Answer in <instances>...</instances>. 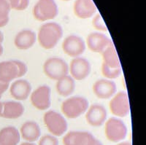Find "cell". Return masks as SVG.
I'll return each mask as SVG.
<instances>
[{
	"label": "cell",
	"instance_id": "cell-31",
	"mask_svg": "<svg viewBox=\"0 0 146 145\" xmlns=\"http://www.w3.org/2000/svg\"><path fill=\"white\" fill-rule=\"evenodd\" d=\"M2 109H3V102L0 101V117H2Z\"/></svg>",
	"mask_w": 146,
	"mask_h": 145
},
{
	"label": "cell",
	"instance_id": "cell-16",
	"mask_svg": "<svg viewBox=\"0 0 146 145\" xmlns=\"http://www.w3.org/2000/svg\"><path fill=\"white\" fill-rule=\"evenodd\" d=\"M32 87L27 79H16L10 86V93L14 99L26 101L32 93Z\"/></svg>",
	"mask_w": 146,
	"mask_h": 145
},
{
	"label": "cell",
	"instance_id": "cell-14",
	"mask_svg": "<svg viewBox=\"0 0 146 145\" xmlns=\"http://www.w3.org/2000/svg\"><path fill=\"white\" fill-rule=\"evenodd\" d=\"M93 91L99 99H110L117 93V85L111 79H100L94 83Z\"/></svg>",
	"mask_w": 146,
	"mask_h": 145
},
{
	"label": "cell",
	"instance_id": "cell-17",
	"mask_svg": "<svg viewBox=\"0 0 146 145\" xmlns=\"http://www.w3.org/2000/svg\"><path fill=\"white\" fill-rule=\"evenodd\" d=\"M73 10L75 15L80 19L91 18L97 12V8L93 0H75Z\"/></svg>",
	"mask_w": 146,
	"mask_h": 145
},
{
	"label": "cell",
	"instance_id": "cell-25",
	"mask_svg": "<svg viewBox=\"0 0 146 145\" xmlns=\"http://www.w3.org/2000/svg\"><path fill=\"white\" fill-rule=\"evenodd\" d=\"M102 73L103 76L108 79H114L119 77L122 74V68H110L102 63Z\"/></svg>",
	"mask_w": 146,
	"mask_h": 145
},
{
	"label": "cell",
	"instance_id": "cell-18",
	"mask_svg": "<svg viewBox=\"0 0 146 145\" xmlns=\"http://www.w3.org/2000/svg\"><path fill=\"white\" fill-rule=\"evenodd\" d=\"M36 41V34L31 29H23L15 35L14 45L18 49L25 50L34 46Z\"/></svg>",
	"mask_w": 146,
	"mask_h": 145
},
{
	"label": "cell",
	"instance_id": "cell-11",
	"mask_svg": "<svg viewBox=\"0 0 146 145\" xmlns=\"http://www.w3.org/2000/svg\"><path fill=\"white\" fill-rule=\"evenodd\" d=\"M91 72V66L89 61L83 57L74 58L69 66L70 76L75 80L81 81L86 79Z\"/></svg>",
	"mask_w": 146,
	"mask_h": 145
},
{
	"label": "cell",
	"instance_id": "cell-20",
	"mask_svg": "<svg viewBox=\"0 0 146 145\" xmlns=\"http://www.w3.org/2000/svg\"><path fill=\"white\" fill-rule=\"evenodd\" d=\"M25 112L23 104L18 101H7L3 102L2 117L6 119H18Z\"/></svg>",
	"mask_w": 146,
	"mask_h": 145
},
{
	"label": "cell",
	"instance_id": "cell-10",
	"mask_svg": "<svg viewBox=\"0 0 146 145\" xmlns=\"http://www.w3.org/2000/svg\"><path fill=\"white\" fill-rule=\"evenodd\" d=\"M62 50L67 56L72 58L80 57L85 52L86 45L81 36L78 35H69L62 42Z\"/></svg>",
	"mask_w": 146,
	"mask_h": 145
},
{
	"label": "cell",
	"instance_id": "cell-22",
	"mask_svg": "<svg viewBox=\"0 0 146 145\" xmlns=\"http://www.w3.org/2000/svg\"><path fill=\"white\" fill-rule=\"evenodd\" d=\"M20 140V132L14 126H7L0 130V145H18Z\"/></svg>",
	"mask_w": 146,
	"mask_h": 145
},
{
	"label": "cell",
	"instance_id": "cell-32",
	"mask_svg": "<svg viewBox=\"0 0 146 145\" xmlns=\"http://www.w3.org/2000/svg\"><path fill=\"white\" fill-rule=\"evenodd\" d=\"M4 41V34L2 31H0V43H2Z\"/></svg>",
	"mask_w": 146,
	"mask_h": 145
},
{
	"label": "cell",
	"instance_id": "cell-15",
	"mask_svg": "<svg viewBox=\"0 0 146 145\" xmlns=\"http://www.w3.org/2000/svg\"><path fill=\"white\" fill-rule=\"evenodd\" d=\"M111 42L112 40L107 35L100 32H93L87 36L86 45L94 53H102Z\"/></svg>",
	"mask_w": 146,
	"mask_h": 145
},
{
	"label": "cell",
	"instance_id": "cell-1",
	"mask_svg": "<svg viewBox=\"0 0 146 145\" xmlns=\"http://www.w3.org/2000/svg\"><path fill=\"white\" fill-rule=\"evenodd\" d=\"M63 34V28L61 25L56 22H48L40 27L36 40L42 48L51 50L56 46Z\"/></svg>",
	"mask_w": 146,
	"mask_h": 145
},
{
	"label": "cell",
	"instance_id": "cell-9",
	"mask_svg": "<svg viewBox=\"0 0 146 145\" xmlns=\"http://www.w3.org/2000/svg\"><path fill=\"white\" fill-rule=\"evenodd\" d=\"M30 100L32 105L41 111H45L51 106V89L48 85H42L32 92Z\"/></svg>",
	"mask_w": 146,
	"mask_h": 145
},
{
	"label": "cell",
	"instance_id": "cell-27",
	"mask_svg": "<svg viewBox=\"0 0 146 145\" xmlns=\"http://www.w3.org/2000/svg\"><path fill=\"white\" fill-rule=\"evenodd\" d=\"M92 25L95 29L100 31H108V27L100 14H96L92 20Z\"/></svg>",
	"mask_w": 146,
	"mask_h": 145
},
{
	"label": "cell",
	"instance_id": "cell-34",
	"mask_svg": "<svg viewBox=\"0 0 146 145\" xmlns=\"http://www.w3.org/2000/svg\"><path fill=\"white\" fill-rule=\"evenodd\" d=\"M3 52H4L3 46H2V43H0V56H2V53H3Z\"/></svg>",
	"mask_w": 146,
	"mask_h": 145
},
{
	"label": "cell",
	"instance_id": "cell-19",
	"mask_svg": "<svg viewBox=\"0 0 146 145\" xmlns=\"http://www.w3.org/2000/svg\"><path fill=\"white\" fill-rule=\"evenodd\" d=\"M21 137L27 142H35L41 137V128L37 122L35 121H27L21 127Z\"/></svg>",
	"mask_w": 146,
	"mask_h": 145
},
{
	"label": "cell",
	"instance_id": "cell-23",
	"mask_svg": "<svg viewBox=\"0 0 146 145\" xmlns=\"http://www.w3.org/2000/svg\"><path fill=\"white\" fill-rule=\"evenodd\" d=\"M101 54L102 56L103 63L108 66L110 68L121 67L119 57L113 42H111V44Z\"/></svg>",
	"mask_w": 146,
	"mask_h": 145
},
{
	"label": "cell",
	"instance_id": "cell-28",
	"mask_svg": "<svg viewBox=\"0 0 146 145\" xmlns=\"http://www.w3.org/2000/svg\"><path fill=\"white\" fill-rule=\"evenodd\" d=\"M58 142L57 137L54 136L50 134H46L40 137L39 139L38 145H58Z\"/></svg>",
	"mask_w": 146,
	"mask_h": 145
},
{
	"label": "cell",
	"instance_id": "cell-35",
	"mask_svg": "<svg viewBox=\"0 0 146 145\" xmlns=\"http://www.w3.org/2000/svg\"><path fill=\"white\" fill-rule=\"evenodd\" d=\"M94 145H103V144L102 143V142H100V140L96 139V142H95Z\"/></svg>",
	"mask_w": 146,
	"mask_h": 145
},
{
	"label": "cell",
	"instance_id": "cell-24",
	"mask_svg": "<svg viewBox=\"0 0 146 145\" xmlns=\"http://www.w3.org/2000/svg\"><path fill=\"white\" fill-rule=\"evenodd\" d=\"M10 10L11 7L7 0H0V28L8 23Z\"/></svg>",
	"mask_w": 146,
	"mask_h": 145
},
{
	"label": "cell",
	"instance_id": "cell-3",
	"mask_svg": "<svg viewBox=\"0 0 146 145\" xmlns=\"http://www.w3.org/2000/svg\"><path fill=\"white\" fill-rule=\"evenodd\" d=\"M89 107V102L82 96H73L62 102L61 109L64 116L70 119H76L85 114Z\"/></svg>",
	"mask_w": 146,
	"mask_h": 145
},
{
	"label": "cell",
	"instance_id": "cell-4",
	"mask_svg": "<svg viewBox=\"0 0 146 145\" xmlns=\"http://www.w3.org/2000/svg\"><path fill=\"white\" fill-rule=\"evenodd\" d=\"M43 121L51 135L56 137L63 136L68 129L65 117L56 111H47L44 114Z\"/></svg>",
	"mask_w": 146,
	"mask_h": 145
},
{
	"label": "cell",
	"instance_id": "cell-30",
	"mask_svg": "<svg viewBox=\"0 0 146 145\" xmlns=\"http://www.w3.org/2000/svg\"><path fill=\"white\" fill-rule=\"evenodd\" d=\"M117 145H132V144H131V142H129V141H122V142H119Z\"/></svg>",
	"mask_w": 146,
	"mask_h": 145
},
{
	"label": "cell",
	"instance_id": "cell-12",
	"mask_svg": "<svg viewBox=\"0 0 146 145\" xmlns=\"http://www.w3.org/2000/svg\"><path fill=\"white\" fill-rule=\"evenodd\" d=\"M97 138L88 131L73 130L63 137L64 145H94Z\"/></svg>",
	"mask_w": 146,
	"mask_h": 145
},
{
	"label": "cell",
	"instance_id": "cell-13",
	"mask_svg": "<svg viewBox=\"0 0 146 145\" xmlns=\"http://www.w3.org/2000/svg\"><path fill=\"white\" fill-rule=\"evenodd\" d=\"M108 117V112L104 106L99 104L89 106L86 112V120L93 127H100L105 124Z\"/></svg>",
	"mask_w": 146,
	"mask_h": 145
},
{
	"label": "cell",
	"instance_id": "cell-2",
	"mask_svg": "<svg viewBox=\"0 0 146 145\" xmlns=\"http://www.w3.org/2000/svg\"><path fill=\"white\" fill-rule=\"evenodd\" d=\"M27 65L20 60H10L0 63V81L10 83L27 73Z\"/></svg>",
	"mask_w": 146,
	"mask_h": 145
},
{
	"label": "cell",
	"instance_id": "cell-5",
	"mask_svg": "<svg viewBox=\"0 0 146 145\" xmlns=\"http://www.w3.org/2000/svg\"><path fill=\"white\" fill-rule=\"evenodd\" d=\"M105 133L110 142L119 143L126 138L128 129L122 120L113 117L107 120L105 122Z\"/></svg>",
	"mask_w": 146,
	"mask_h": 145
},
{
	"label": "cell",
	"instance_id": "cell-29",
	"mask_svg": "<svg viewBox=\"0 0 146 145\" xmlns=\"http://www.w3.org/2000/svg\"><path fill=\"white\" fill-rule=\"evenodd\" d=\"M9 87H10V83H4V82L0 81V99L2 96V95L7 91Z\"/></svg>",
	"mask_w": 146,
	"mask_h": 145
},
{
	"label": "cell",
	"instance_id": "cell-7",
	"mask_svg": "<svg viewBox=\"0 0 146 145\" xmlns=\"http://www.w3.org/2000/svg\"><path fill=\"white\" fill-rule=\"evenodd\" d=\"M58 8L55 0H38L33 7V15L39 21H47L58 15Z\"/></svg>",
	"mask_w": 146,
	"mask_h": 145
},
{
	"label": "cell",
	"instance_id": "cell-33",
	"mask_svg": "<svg viewBox=\"0 0 146 145\" xmlns=\"http://www.w3.org/2000/svg\"><path fill=\"white\" fill-rule=\"evenodd\" d=\"M20 145H36V144H35V143H32V142H23V143H22L21 144H20Z\"/></svg>",
	"mask_w": 146,
	"mask_h": 145
},
{
	"label": "cell",
	"instance_id": "cell-8",
	"mask_svg": "<svg viewBox=\"0 0 146 145\" xmlns=\"http://www.w3.org/2000/svg\"><path fill=\"white\" fill-rule=\"evenodd\" d=\"M110 110L118 117H125L130 113V103L128 94L124 91L116 93L109 103Z\"/></svg>",
	"mask_w": 146,
	"mask_h": 145
},
{
	"label": "cell",
	"instance_id": "cell-21",
	"mask_svg": "<svg viewBox=\"0 0 146 145\" xmlns=\"http://www.w3.org/2000/svg\"><path fill=\"white\" fill-rule=\"evenodd\" d=\"M76 88L75 80L70 75H66L56 81V90L59 96L68 97L75 92Z\"/></svg>",
	"mask_w": 146,
	"mask_h": 145
},
{
	"label": "cell",
	"instance_id": "cell-6",
	"mask_svg": "<svg viewBox=\"0 0 146 145\" xmlns=\"http://www.w3.org/2000/svg\"><path fill=\"white\" fill-rule=\"evenodd\" d=\"M42 69L48 78L56 81L69 74V65L67 63L58 57L48 58L44 63Z\"/></svg>",
	"mask_w": 146,
	"mask_h": 145
},
{
	"label": "cell",
	"instance_id": "cell-26",
	"mask_svg": "<svg viewBox=\"0 0 146 145\" xmlns=\"http://www.w3.org/2000/svg\"><path fill=\"white\" fill-rule=\"evenodd\" d=\"M10 5L11 10L23 11L28 7L29 0H7Z\"/></svg>",
	"mask_w": 146,
	"mask_h": 145
}]
</instances>
